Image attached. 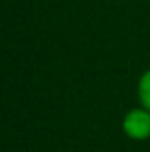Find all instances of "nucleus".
Segmentation results:
<instances>
[{
  "mask_svg": "<svg viewBox=\"0 0 150 152\" xmlns=\"http://www.w3.org/2000/svg\"><path fill=\"white\" fill-rule=\"evenodd\" d=\"M122 131L136 142L150 138V112L147 108H133L122 118Z\"/></svg>",
  "mask_w": 150,
  "mask_h": 152,
  "instance_id": "1",
  "label": "nucleus"
},
{
  "mask_svg": "<svg viewBox=\"0 0 150 152\" xmlns=\"http://www.w3.org/2000/svg\"><path fill=\"white\" fill-rule=\"evenodd\" d=\"M138 99L143 108L150 112V69H147L143 75L140 76L138 81Z\"/></svg>",
  "mask_w": 150,
  "mask_h": 152,
  "instance_id": "2",
  "label": "nucleus"
}]
</instances>
